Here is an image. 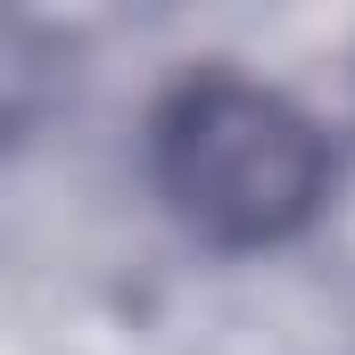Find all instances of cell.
Masks as SVG:
<instances>
[{"mask_svg":"<svg viewBox=\"0 0 355 355\" xmlns=\"http://www.w3.org/2000/svg\"><path fill=\"white\" fill-rule=\"evenodd\" d=\"M157 182L198 232L272 240L314 207L322 149L289 99L257 83H198L157 124Z\"/></svg>","mask_w":355,"mask_h":355,"instance_id":"1","label":"cell"}]
</instances>
